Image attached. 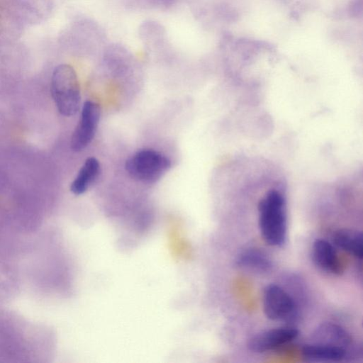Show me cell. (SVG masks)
<instances>
[{
  "label": "cell",
  "instance_id": "cell-1",
  "mask_svg": "<svg viewBox=\"0 0 363 363\" xmlns=\"http://www.w3.org/2000/svg\"><path fill=\"white\" fill-rule=\"evenodd\" d=\"M258 223L261 235L268 245H284L287 238L286 201L279 190H269L259 201Z\"/></svg>",
  "mask_w": 363,
  "mask_h": 363
},
{
  "label": "cell",
  "instance_id": "cell-2",
  "mask_svg": "<svg viewBox=\"0 0 363 363\" xmlns=\"http://www.w3.org/2000/svg\"><path fill=\"white\" fill-rule=\"evenodd\" d=\"M51 94L58 111L65 116L74 115L80 107V87L74 68L66 64L55 67L51 79Z\"/></svg>",
  "mask_w": 363,
  "mask_h": 363
},
{
  "label": "cell",
  "instance_id": "cell-3",
  "mask_svg": "<svg viewBox=\"0 0 363 363\" xmlns=\"http://www.w3.org/2000/svg\"><path fill=\"white\" fill-rule=\"evenodd\" d=\"M170 167L168 157L152 149L138 151L125 162L128 174L133 179L147 184L159 180Z\"/></svg>",
  "mask_w": 363,
  "mask_h": 363
},
{
  "label": "cell",
  "instance_id": "cell-4",
  "mask_svg": "<svg viewBox=\"0 0 363 363\" xmlns=\"http://www.w3.org/2000/svg\"><path fill=\"white\" fill-rule=\"evenodd\" d=\"M262 307L266 317L273 321L292 323L298 318V308L294 298L274 284L264 287Z\"/></svg>",
  "mask_w": 363,
  "mask_h": 363
},
{
  "label": "cell",
  "instance_id": "cell-5",
  "mask_svg": "<svg viewBox=\"0 0 363 363\" xmlns=\"http://www.w3.org/2000/svg\"><path fill=\"white\" fill-rule=\"evenodd\" d=\"M100 118L99 105L91 101L84 103L78 124L71 138L70 146L73 151L84 150L93 140Z\"/></svg>",
  "mask_w": 363,
  "mask_h": 363
},
{
  "label": "cell",
  "instance_id": "cell-6",
  "mask_svg": "<svg viewBox=\"0 0 363 363\" xmlns=\"http://www.w3.org/2000/svg\"><path fill=\"white\" fill-rule=\"evenodd\" d=\"M298 335V330L292 326H283L264 330L249 339L247 347L252 352H268L294 340Z\"/></svg>",
  "mask_w": 363,
  "mask_h": 363
},
{
  "label": "cell",
  "instance_id": "cell-7",
  "mask_svg": "<svg viewBox=\"0 0 363 363\" xmlns=\"http://www.w3.org/2000/svg\"><path fill=\"white\" fill-rule=\"evenodd\" d=\"M312 259L321 270L333 275H340L343 267L332 244L323 239H317L312 247Z\"/></svg>",
  "mask_w": 363,
  "mask_h": 363
},
{
  "label": "cell",
  "instance_id": "cell-8",
  "mask_svg": "<svg viewBox=\"0 0 363 363\" xmlns=\"http://www.w3.org/2000/svg\"><path fill=\"white\" fill-rule=\"evenodd\" d=\"M313 342L326 344L345 349L350 345L352 337L342 326L331 322L320 324L311 335Z\"/></svg>",
  "mask_w": 363,
  "mask_h": 363
},
{
  "label": "cell",
  "instance_id": "cell-9",
  "mask_svg": "<svg viewBox=\"0 0 363 363\" xmlns=\"http://www.w3.org/2000/svg\"><path fill=\"white\" fill-rule=\"evenodd\" d=\"M235 262L240 268L258 273L269 272L273 267L269 256L257 247H248L242 250L237 255Z\"/></svg>",
  "mask_w": 363,
  "mask_h": 363
},
{
  "label": "cell",
  "instance_id": "cell-10",
  "mask_svg": "<svg viewBox=\"0 0 363 363\" xmlns=\"http://www.w3.org/2000/svg\"><path fill=\"white\" fill-rule=\"evenodd\" d=\"M346 350L340 347L311 342L301 349L303 357L311 362H340L346 357Z\"/></svg>",
  "mask_w": 363,
  "mask_h": 363
},
{
  "label": "cell",
  "instance_id": "cell-11",
  "mask_svg": "<svg viewBox=\"0 0 363 363\" xmlns=\"http://www.w3.org/2000/svg\"><path fill=\"white\" fill-rule=\"evenodd\" d=\"M333 242L337 247L357 259H362L363 236L361 231L348 228L339 229L334 233Z\"/></svg>",
  "mask_w": 363,
  "mask_h": 363
},
{
  "label": "cell",
  "instance_id": "cell-12",
  "mask_svg": "<svg viewBox=\"0 0 363 363\" xmlns=\"http://www.w3.org/2000/svg\"><path fill=\"white\" fill-rule=\"evenodd\" d=\"M100 164L93 157L87 158L71 183L70 191L75 195L85 192L98 178Z\"/></svg>",
  "mask_w": 363,
  "mask_h": 363
},
{
  "label": "cell",
  "instance_id": "cell-13",
  "mask_svg": "<svg viewBox=\"0 0 363 363\" xmlns=\"http://www.w3.org/2000/svg\"><path fill=\"white\" fill-rule=\"evenodd\" d=\"M167 238L172 256L180 260H187L191 255V250L184 230L172 227L167 230Z\"/></svg>",
  "mask_w": 363,
  "mask_h": 363
}]
</instances>
